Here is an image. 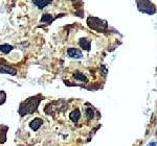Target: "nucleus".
<instances>
[{
	"label": "nucleus",
	"instance_id": "f257e3e1",
	"mask_svg": "<svg viewBox=\"0 0 157 146\" xmlns=\"http://www.w3.org/2000/svg\"><path fill=\"white\" fill-rule=\"evenodd\" d=\"M41 99L40 96L37 97H31L26 99L25 101L20 104V108H19V114L20 115H26V114H31L37 111V108L40 103Z\"/></svg>",
	"mask_w": 157,
	"mask_h": 146
},
{
	"label": "nucleus",
	"instance_id": "f03ea898",
	"mask_svg": "<svg viewBox=\"0 0 157 146\" xmlns=\"http://www.w3.org/2000/svg\"><path fill=\"white\" fill-rule=\"evenodd\" d=\"M87 23L88 25L90 26L91 28H93L95 30H104L107 28V22L106 21H103V20H100L97 18H88L87 20Z\"/></svg>",
	"mask_w": 157,
	"mask_h": 146
},
{
	"label": "nucleus",
	"instance_id": "7ed1b4c3",
	"mask_svg": "<svg viewBox=\"0 0 157 146\" xmlns=\"http://www.w3.org/2000/svg\"><path fill=\"white\" fill-rule=\"evenodd\" d=\"M137 5L139 11L142 13H147V14H154L155 13V6L153 3L150 1H137Z\"/></svg>",
	"mask_w": 157,
	"mask_h": 146
},
{
	"label": "nucleus",
	"instance_id": "20e7f679",
	"mask_svg": "<svg viewBox=\"0 0 157 146\" xmlns=\"http://www.w3.org/2000/svg\"><path fill=\"white\" fill-rule=\"evenodd\" d=\"M0 73H5L9 75H16L17 74V70L13 68L11 66L4 65V64H0Z\"/></svg>",
	"mask_w": 157,
	"mask_h": 146
},
{
	"label": "nucleus",
	"instance_id": "39448f33",
	"mask_svg": "<svg viewBox=\"0 0 157 146\" xmlns=\"http://www.w3.org/2000/svg\"><path fill=\"white\" fill-rule=\"evenodd\" d=\"M43 124V120L40 118H35L33 121H31L29 123V128L31 129H34V131H38L39 128H41V125Z\"/></svg>",
	"mask_w": 157,
	"mask_h": 146
},
{
	"label": "nucleus",
	"instance_id": "423d86ee",
	"mask_svg": "<svg viewBox=\"0 0 157 146\" xmlns=\"http://www.w3.org/2000/svg\"><path fill=\"white\" fill-rule=\"evenodd\" d=\"M67 53H68V55L70 56V57H72V59H82V56H83L81 51L78 49H75V48H70V49H68Z\"/></svg>",
	"mask_w": 157,
	"mask_h": 146
},
{
	"label": "nucleus",
	"instance_id": "0eeeda50",
	"mask_svg": "<svg viewBox=\"0 0 157 146\" xmlns=\"http://www.w3.org/2000/svg\"><path fill=\"white\" fill-rule=\"evenodd\" d=\"M80 117H81V113H80V111H78V109L75 110V111H72V112L69 114V118H70V120L73 121L75 123H77V122L78 121Z\"/></svg>",
	"mask_w": 157,
	"mask_h": 146
},
{
	"label": "nucleus",
	"instance_id": "6e6552de",
	"mask_svg": "<svg viewBox=\"0 0 157 146\" xmlns=\"http://www.w3.org/2000/svg\"><path fill=\"white\" fill-rule=\"evenodd\" d=\"M33 2H34V4H36L39 9H43V7H45L46 5L50 4L51 1H49V0H34Z\"/></svg>",
	"mask_w": 157,
	"mask_h": 146
},
{
	"label": "nucleus",
	"instance_id": "1a4fd4ad",
	"mask_svg": "<svg viewBox=\"0 0 157 146\" xmlns=\"http://www.w3.org/2000/svg\"><path fill=\"white\" fill-rule=\"evenodd\" d=\"M90 45H91V42L88 39H81L80 40V46L85 50H90Z\"/></svg>",
	"mask_w": 157,
	"mask_h": 146
},
{
	"label": "nucleus",
	"instance_id": "9d476101",
	"mask_svg": "<svg viewBox=\"0 0 157 146\" xmlns=\"http://www.w3.org/2000/svg\"><path fill=\"white\" fill-rule=\"evenodd\" d=\"M13 50V46L12 45H9V44H3V45H0V51L3 53H9Z\"/></svg>",
	"mask_w": 157,
	"mask_h": 146
},
{
	"label": "nucleus",
	"instance_id": "9b49d317",
	"mask_svg": "<svg viewBox=\"0 0 157 146\" xmlns=\"http://www.w3.org/2000/svg\"><path fill=\"white\" fill-rule=\"evenodd\" d=\"M73 77L77 79V81H87L88 78L87 76L84 74V73H81V72H77L73 74Z\"/></svg>",
	"mask_w": 157,
	"mask_h": 146
},
{
	"label": "nucleus",
	"instance_id": "f8f14e48",
	"mask_svg": "<svg viewBox=\"0 0 157 146\" xmlns=\"http://www.w3.org/2000/svg\"><path fill=\"white\" fill-rule=\"evenodd\" d=\"M53 20V16L51 15H48V14H45V15L42 16L41 18V22H44V23H51Z\"/></svg>",
	"mask_w": 157,
	"mask_h": 146
},
{
	"label": "nucleus",
	"instance_id": "ddd939ff",
	"mask_svg": "<svg viewBox=\"0 0 157 146\" xmlns=\"http://www.w3.org/2000/svg\"><path fill=\"white\" fill-rule=\"evenodd\" d=\"M86 116H87L88 119H92L94 117V112H93V110L91 109V108L86 109Z\"/></svg>",
	"mask_w": 157,
	"mask_h": 146
},
{
	"label": "nucleus",
	"instance_id": "4468645a",
	"mask_svg": "<svg viewBox=\"0 0 157 146\" xmlns=\"http://www.w3.org/2000/svg\"><path fill=\"white\" fill-rule=\"evenodd\" d=\"M150 146H156V143H152V144H150Z\"/></svg>",
	"mask_w": 157,
	"mask_h": 146
}]
</instances>
